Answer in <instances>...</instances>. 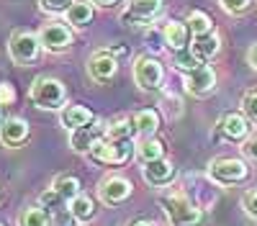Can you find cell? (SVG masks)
Here are the masks:
<instances>
[{
  "label": "cell",
  "mask_w": 257,
  "mask_h": 226,
  "mask_svg": "<svg viewBox=\"0 0 257 226\" xmlns=\"http://www.w3.org/2000/svg\"><path fill=\"white\" fill-rule=\"evenodd\" d=\"M160 203H162V208H165V213H167L173 226H198L203 221V211L183 193L165 195Z\"/></svg>",
  "instance_id": "6da1fadb"
},
{
  "label": "cell",
  "mask_w": 257,
  "mask_h": 226,
  "mask_svg": "<svg viewBox=\"0 0 257 226\" xmlns=\"http://www.w3.org/2000/svg\"><path fill=\"white\" fill-rule=\"evenodd\" d=\"M29 95L36 106L44 108V111H59V108H64V103H67V90H64V85L57 77H44V75L34 80Z\"/></svg>",
  "instance_id": "7a4b0ae2"
},
{
  "label": "cell",
  "mask_w": 257,
  "mask_h": 226,
  "mask_svg": "<svg viewBox=\"0 0 257 226\" xmlns=\"http://www.w3.org/2000/svg\"><path fill=\"white\" fill-rule=\"evenodd\" d=\"M134 154V144L132 139H108L103 136L95 147L90 149V157L103 162V164H123Z\"/></svg>",
  "instance_id": "3957f363"
},
{
  "label": "cell",
  "mask_w": 257,
  "mask_h": 226,
  "mask_svg": "<svg viewBox=\"0 0 257 226\" xmlns=\"http://www.w3.org/2000/svg\"><path fill=\"white\" fill-rule=\"evenodd\" d=\"M41 52V41L31 31H16L8 41V54L16 65H31Z\"/></svg>",
  "instance_id": "277c9868"
},
{
  "label": "cell",
  "mask_w": 257,
  "mask_h": 226,
  "mask_svg": "<svg viewBox=\"0 0 257 226\" xmlns=\"http://www.w3.org/2000/svg\"><path fill=\"white\" fill-rule=\"evenodd\" d=\"M162 77H165V70L162 65L149 57V54H142L134 65V82L142 88V90H157L162 85Z\"/></svg>",
  "instance_id": "5b68a950"
},
{
  "label": "cell",
  "mask_w": 257,
  "mask_h": 226,
  "mask_svg": "<svg viewBox=\"0 0 257 226\" xmlns=\"http://www.w3.org/2000/svg\"><path fill=\"white\" fill-rule=\"evenodd\" d=\"M162 11V0H128L126 11L121 13V24L126 26H144Z\"/></svg>",
  "instance_id": "8992f818"
},
{
  "label": "cell",
  "mask_w": 257,
  "mask_h": 226,
  "mask_svg": "<svg viewBox=\"0 0 257 226\" xmlns=\"http://www.w3.org/2000/svg\"><path fill=\"white\" fill-rule=\"evenodd\" d=\"M105 123L103 121H90V123H85V126L75 129L72 136H70V147L77 152V154H90V149L95 147V144L105 136Z\"/></svg>",
  "instance_id": "52a82bcc"
},
{
  "label": "cell",
  "mask_w": 257,
  "mask_h": 226,
  "mask_svg": "<svg viewBox=\"0 0 257 226\" xmlns=\"http://www.w3.org/2000/svg\"><path fill=\"white\" fill-rule=\"evenodd\" d=\"M208 175L221 182V185H231V182H242L247 177V164L242 159H231V157H224V159H213L208 164Z\"/></svg>",
  "instance_id": "ba28073f"
},
{
  "label": "cell",
  "mask_w": 257,
  "mask_h": 226,
  "mask_svg": "<svg viewBox=\"0 0 257 226\" xmlns=\"http://www.w3.org/2000/svg\"><path fill=\"white\" fill-rule=\"evenodd\" d=\"M128 195H132V182L121 175H111V177H103L98 185V198L105 205H118L123 203Z\"/></svg>",
  "instance_id": "9c48e42d"
},
{
  "label": "cell",
  "mask_w": 257,
  "mask_h": 226,
  "mask_svg": "<svg viewBox=\"0 0 257 226\" xmlns=\"http://www.w3.org/2000/svg\"><path fill=\"white\" fill-rule=\"evenodd\" d=\"M213 88H216V72H213V67L208 65H201L198 70H193V72H185V90L190 95H208L213 93Z\"/></svg>",
  "instance_id": "30bf717a"
},
{
  "label": "cell",
  "mask_w": 257,
  "mask_h": 226,
  "mask_svg": "<svg viewBox=\"0 0 257 226\" xmlns=\"http://www.w3.org/2000/svg\"><path fill=\"white\" fill-rule=\"evenodd\" d=\"M39 41H41V47L49 49V52H64L72 44V31L64 24H47L39 31Z\"/></svg>",
  "instance_id": "8fae6325"
},
{
  "label": "cell",
  "mask_w": 257,
  "mask_h": 226,
  "mask_svg": "<svg viewBox=\"0 0 257 226\" xmlns=\"http://www.w3.org/2000/svg\"><path fill=\"white\" fill-rule=\"evenodd\" d=\"M142 175H144V180H147L149 185L160 188V185H167L170 180L175 177V167H173V162H170V159L160 157V159H155V162H147L144 170H142Z\"/></svg>",
  "instance_id": "7c38bea8"
},
{
  "label": "cell",
  "mask_w": 257,
  "mask_h": 226,
  "mask_svg": "<svg viewBox=\"0 0 257 226\" xmlns=\"http://www.w3.org/2000/svg\"><path fill=\"white\" fill-rule=\"evenodd\" d=\"M88 70H90L93 80L105 82V80H111V77L116 75L118 65H116V59H113V54H111V52L100 49V52H95V54L90 57V62H88Z\"/></svg>",
  "instance_id": "4fadbf2b"
},
{
  "label": "cell",
  "mask_w": 257,
  "mask_h": 226,
  "mask_svg": "<svg viewBox=\"0 0 257 226\" xmlns=\"http://www.w3.org/2000/svg\"><path fill=\"white\" fill-rule=\"evenodd\" d=\"M29 139V123L24 118H6L3 126H0V141L6 147H21Z\"/></svg>",
  "instance_id": "5bb4252c"
},
{
  "label": "cell",
  "mask_w": 257,
  "mask_h": 226,
  "mask_svg": "<svg viewBox=\"0 0 257 226\" xmlns=\"http://www.w3.org/2000/svg\"><path fill=\"white\" fill-rule=\"evenodd\" d=\"M93 118H95L93 111H90V108H85V106H67V108H62V113H59L62 126H64V129H70V131L85 126V123H90Z\"/></svg>",
  "instance_id": "9a60e30c"
},
{
  "label": "cell",
  "mask_w": 257,
  "mask_h": 226,
  "mask_svg": "<svg viewBox=\"0 0 257 226\" xmlns=\"http://www.w3.org/2000/svg\"><path fill=\"white\" fill-rule=\"evenodd\" d=\"M247 116H242V113H226L224 118H221V131H224V136L226 139H231V141H242V139H247Z\"/></svg>",
  "instance_id": "2e32d148"
},
{
  "label": "cell",
  "mask_w": 257,
  "mask_h": 226,
  "mask_svg": "<svg viewBox=\"0 0 257 226\" xmlns=\"http://www.w3.org/2000/svg\"><path fill=\"white\" fill-rule=\"evenodd\" d=\"M188 24H180V21H170V24L165 26V44L173 49V52H180L188 47Z\"/></svg>",
  "instance_id": "e0dca14e"
},
{
  "label": "cell",
  "mask_w": 257,
  "mask_h": 226,
  "mask_svg": "<svg viewBox=\"0 0 257 226\" xmlns=\"http://www.w3.org/2000/svg\"><path fill=\"white\" fill-rule=\"evenodd\" d=\"M190 49H193V54H196L201 62L203 59H211L213 54H216L219 49H221V41H219V34H203V36H196L193 39V44H190Z\"/></svg>",
  "instance_id": "ac0fdd59"
},
{
  "label": "cell",
  "mask_w": 257,
  "mask_h": 226,
  "mask_svg": "<svg viewBox=\"0 0 257 226\" xmlns=\"http://www.w3.org/2000/svg\"><path fill=\"white\" fill-rule=\"evenodd\" d=\"M70 213H72V218H75L77 223L93 221V216H95V203H93V198L85 195V193L75 195V198L70 200Z\"/></svg>",
  "instance_id": "d6986e66"
},
{
  "label": "cell",
  "mask_w": 257,
  "mask_h": 226,
  "mask_svg": "<svg viewBox=\"0 0 257 226\" xmlns=\"http://www.w3.org/2000/svg\"><path fill=\"white\" fill-rule=\"evenodd\" d=\"M134 126H137V134H142L144 139L147 136H155L157 129H160V113L155 108H144L134 116Z\"/></svg>",
  "instance_id": "ffe728a7"
},
{
  "label": "cell",
  "mask_w": 257,
  "mask_h": 226,
  "mask_svg": "<svg viewBox=\"0 0 257 226\" xmlns=\"http://www.w3.org/2000/svg\"><path fill=\"white\" fill-rule=\"evenodd\" d=\"M67 21L75 29L90 26V21H93V3H88V0H75V3L70 6V11H67Z\"/></svg>",
  "instance_id": "44dd1931"
},
{
  "label": "cell",
  "mask_w": 257,
  "mask_h": 226,
  "mask_svg": "<svg viewBox=\"0 0 257 226\" xmlns=\"http://www.w3.org/2000/svg\"><path fill=\"white\" fill-rule=\"evenodd\" d=\"M52 188L70 203L75 195H80V180L75 175H57L54 182H52Z\"/></svg>",
  "instance_id": "7402d4cb"
},
{
  "label": "cell",
  "mask_w": 257,
  "mask_h": 226,
  "mask_svg": "<svg viewBox=\"0 0 257 226\" xmlns=\"http://www.w3.org/2000/svg\"><path fill=\"white\" fill-rule=\"evenodd\" d=\"M165 154V144L160 141V139H155V136H147L139 147H137V157L147 164V162H155V159H160Z\"/></svg>",
  "instance_id": "603a6c76"
},
{
  "label": "cell",
  "mask_w": 257,
  "mask_h": 226,
  "mask_svg": "<svg viewBox=\"0 0 257 226\" xmlns=\"http://www.w3.org/2000/svg\"><path fill=\"white\" fill-rule=\"evenodd\" d=\"M18 226H52V216H49V211L34 205V208H24V211H21Z\"/></svg>",
  "instance_id": "cb8c5ba5"
},
{
  "label": "cell",
  "mask_w": 257,
  "mask_h": 226,
  "mask_svg": "<svg viewBox=\"0 0 257 226\" xmlns=\"http://www.w3.org/2000/svg\"><path fill=\"white\" fill-rule=\"evenodd\" d=\"M185 24H188V29H190L193 36H203V34H211V31H213L211 18H208L203 11H190Z\"/></svg>",
  "instance_id": "d4e9b609"
},
{
  "label": "cell",
  "mask_w": 257,
  "mask_h": 226,
  "mask_svg": "<svg viewBox=\"0 0 257 226\" xmlns=\"http://www.w3.org/2000/svg\"><path fill=\"white\" fill-rule=\"evenodd\" d=\"M137 131L134 126V118H116L113 123H108V129H105V136L108 139H132V134Z\"/></svg>",
  "instance_id": "484cf974"
},
{
  "label": "cell",
  "mask_w": 257,
  "mask_h": 226,
  "mask_svg": "<svg viewBox=\"0 0 257 226\" xmlns=\"http://www.w3.org/2000/svg\"><path fill=\"white\" fill-rule=\"evenodd\" d=\"M201 65H203V62H201L196 54H193L190 47L175 52V67H178V70H183V72H193V70H198Z\"/></svg>",
  "instance_id": "4316f807"
},
{
  "label": "cell",
  "mask_w": 257,
  "mask_h": 226,
  "mask_svg": "<svg viewBox=\"0 0 257 226\" xmlns=\"http://www.w3.org/2000/svg\"><path fill=\"white\" fill-rule=\"evenodd\" d=\"M72 3L75 0H39L41 11H47V13H67Z\"/></svg>",
  "instance_id": "83f0119b"
},
{
  "label": "cell",
  "mask_w": 257,
  "mask_h": 226,
  "mask_svg": "<svg viewBox=\"0 0 257 226\" xmlns=\"http://www.w3.org/2000/svg\"><path fill=\"white\" fill-rule=\"evenodd\" d=\"M242 111H244V116H247L249 121H257V90L244 93V98H242Z\"/></svg>",
  "instance_id": "f1b7e54d"
},
{
  "label": "cell",
  "mask_w": 257,
  "mask_h": 226,
  "mask_svg": "<svg viewBox=\"0 0 257 226\" xmlns=\"http://www.w3.org/2000/svg\"><path fill=\"white\" fill-rule=\"evenodd\" d=\"M242 154H244V159H249V162L257 164V134L254 136H247L242 141Z\"/></svg>",
  "instance_id": "f546056e"
},
{
  "label": "cell",
  "mask_w": 257,
  "mask_h": 226,
  "mask_svg": "<svg viewBox=\"0 0 257 226\" xmlns=\"http://www.w3.org/2000/svg\"><path fill=\"white\" fill-rule=\"evenodd\" d=\"M219 3H221V8H224L226 13H234V16L244 13V11L249 8V0H219Z\"/></svg>",
  "instance_id": "4dcf8cb0"
},
{
  "label": "cell",
  "mask_w": 257,
  "mask_h": 226,
  "mask_svg": "<svg viewBox=\"0 0 257 226\" xmlns=\"http://www.w3.org/2000/svg\"><path fill=\"white\" fill-rule=\"evenodd\" d=\"M242 208H244L252 218H257V190H247V193L242 195Z\"/></svg>",
  "instance_id": "1f68e13d"
},
{
  "label": "cell",
  "mask_w": 257,
  "mask_h": 226,
  "mask_svg": "<svg viewBox=\"0 0 257 226\" xmlns=\"http://www.w3.org/2000/svg\"><path fill=\"white\" fill-rule=\"evenodd\" d=\"M16 103V88L11 82H0V106H13Z\"/></svg>",
  "instance_id": "d6a6232c"
},
{
  "label": "cell",
  "mask_w": 257,
  "mask_h": 226,
  "mask_svg": "<svg viewBox=\"0 0 257 226\" xmlns=\"http://www.w3.org/2000/svg\"><path fill=\"white\" fill-rule=\"evenodd\" d=\"M247 59H249V65H252V67L257 70V44H254V47L249 49V54H247Z\"/></svg>",
  "instance_id": "836d02e7"
},
{
  "label": "cell",
  "mask_w": 257,
  "mask_h": 226,
  "mask_svg": "<svg viewBox=\"0 0 257 226\" xmlns=\"http://www.w3.org/2000/svg\"><path fill=\"white\" fill-rule=\"evenodd\" d=\"M93 6H100V8H108V6H113L116 0H90Z\"/></svg>",
  "instance_id": "e575fe53"
},
{
  "label": "cell",
  "mask_w": 257,
  "mask_h": 226,
  "mask_svg": "<svg viewBox=\"0 0 257 226\" xmlns=\"http://www.w3.org/2000/svg\"><path fill=\"white\" fill-rule=\"evenodd\" d=\"M128 226H152V223H149V221H144V218H137V221H132Z\"/></svg>",
  "instance_id": "d590c367"
},
{
  "label": "cell",
  "mask_w": 257,
  "mask_h": 226,
  "mask_svg": "<svg viewBox=\"0 0 257 226\" xmlns=\"http://www.w3.org/2000/svg\"><path fill=\"white\" fill-rule=\"evenodd\" d=\"M0 126H3V111H0Z\"/></svg>",
  "instance_id": "8d00e7d4"
},
{
  "label": "cell",
  "mask_w": 257,
  "mask_h": 226,
  "mask_svg": "<svg viewBox=\"0 0 257 226\" xmlns=\"http://www.w3.org/2000/svg\"><path fill=\"white\" fill-rule=\"evenodd\" d=\"M0 226H3V223H0Z\"/></svg>",
  "instance_id": "74e56055"
}]
</instances>
